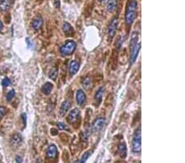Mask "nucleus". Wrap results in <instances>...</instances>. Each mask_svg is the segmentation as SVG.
Instances as JSON below:
<instances>
[{
  "label": "nucleus",
  "mask_w": 185,
  "mask_h": 163,
  "mask_svg": "<svg viewBox=\"0 0 185 163\" xmlns=\"http://www.w3.org/2000/svg\"><path fill=\"white\" fill-rule=\"evenodd\" d=\"M100 2H103V1H105V0H99Z\"/></svg>",
  "instance_id": "7c9ffc66"
},
{
  "label": "nucleus",
  "mask_w": 185,
  "mask_h": 163,
  "mask_svg": "<svg viewBox=\"0 0 185 163\" xmlns=\"http://www.w3.org/2000/svg\"><path fill=\"white\" fill-rule=\"evenodd\" d=\"M80 115V110H78V108H75L73 109L69 112L68 115V118L67 120L69 123H74L75 121L77 120L78 117Z\"/></svg>",
  "instance_id": "423d86ee"
},
{
  "label": "nucleus",
  "mask_w": 185,
  "mask_h": 163,
  "mask_svg": "<svg viewBox=\"0 0 185 163\" xmlns=\"http://www.w3.org/2000/svg\"><path fill=\"white\" fill-rule=\"evenodd\" d=\"M43 25V19L40 17H37L32 22V27L35 30H39Z\"/></svg>",
  "instance_id": "4468645a"
},
{
  "label": "nucleus",
  "mask_w": 185,
  "mask_h": 163,
  "mask_svg": "<svg viewBox=\"0 0 185 163\" xmlns=\"http://www.w3.org/2000/svg\"><path fill=\"white\" fill-rule=\"evenodd\" d=\"M70 107H71V103H70L68 100H64L62 105H61V107H60L59 113L61 115V116H63L69 110Z\"/></svg>",
  "instance_id": "9b49d317"
},
{
  "label": "nucleus",
  "mask_w": 185,
  "mask_h": 163,
  "mask_svg": "<svg viewBox=\"0 0 185 163\" xmlns=\"http://www.w3.org/2000/svg\"><path fill=\"white\" fill-rule=\"evenodd\" d=\"M140 48H141V44L138 42V33L134 31L132 34L131 43H130V60H129L130 66L132 65L137 60Z\"/></svg>",
  "instance_id": "f257e3e1"
},
{
  "label": "nucleus",
  "mask_w": 185,
  "mask_h": 163,
  "mask_svg": "<svg viewBox=\"0 0 185 163\" xmlns=\"http://www.w3.org/2000/svg\"><path fill=\"white\" fill-rule=\"evenodd\" d=\"M91 152H86V153H84L82 155V158L80 159V161H78V162H77L75 163H86V160L89 158V156H91Z\"/></svg>",
  "instance_id": "4be33fe9"
},
{
  "label": "nucleus",
  "mask_w": 185,
  "mask_h": 163,
  "mask_svg": "<svg viewBox=\"0 0 185 163\" xmlns=\"http://www.w3.org/2000/svg\"><path fill=\"white\" fill-rule=\"evenodd\" d=\"M118 19L117 18H114L110 23H109V28H108V33L110 37H114L116 33V31H117V27H118Z\"/></svg>",
  "instance_id": "39448f33"
},
{
  "label": "nucleus",
  "mask_w": 185,
  "mask_h": 163,
  "mask_svg": "<svg viewBox=\"0 0 185 163\" xmlns=\"http://www.w3.org/2000/svg\"><path fill=\"white\" fill-rule=\"evenodd\" d=\"M119 153L120 156L123 157V158H125L126 156H127V146H126V143L124 142L119 143Z\"/></svg>",
  "instance_id": "ddd939ff"
},
{
  "label": "nucleus",
  "mask_w": 185,
  "mask_h": 163,
  "mask_svg": "<svg viewBox=\"0 0 185 163\" xmlns=\"http://www.w3.org/2000/svg\"><path fill=\"white\" fill-rule=\"evenodd\" d=\"M63 30L64 31V33L67 34V35H69V34L73 32V27L68 22H64L63 25Z\"/></svg>",
  "instance_id": "6ab92c4d"
},
{
  "label": "nucleus",
  "mask_w": 185,
  "mask_h": 163,
  "mask_svg": "<svg viewBox=\"0 0 185 163\" xmlns=\"http://www.w3.org/2000/svg\"><path fill=\"white\" fill-rule=\"evenodd\" d=\"M80 68V63L77 61V60H73L70 62L69 64V73L71 76H73L75 75L78 70H79Z\"/></svg>",
  "instance_id": "6e6552de"
},
{
  "label": "nucleus",
  "mask_w": 185,
  "mask_h": 163,
  "mask_svg": "<svg viewBox=\"0 0 185 163\" xmlns=\"http://www.w3.org/2000/svg\"><path fill=\"white\" fill-rule=\"evenodd\" d=\"M142 133H141V129L139 128L138 130H136L134 136L132 138V150L134 153H140L142 150Z\"/></svg>",
  "instance_id": "7ed1b4c3"
},
{
  "label": "nucleus",
  "mask_w": 185,
  "mask_h": 163,
  "mask_svg": "<svg viewBox=\"0 0 185 163\" xmlns=\"http://www.w3.org/2000/svg\"><path fill=\"white\" fill-rule=\"evenodd\" d=\"M16 162L17 163H22V157L20 156H17V157H16Z\"/></svg>",
  "instance_id": "bb28decb"
},
{
  "label": "nucleus",
  "mask_w": 185,
  "mask_h": 163,
  "mask_svg": "<svg viewBox=\"0 0 185 163\" xmlns=\"http://www.w3.org/2000/svg\"><path fill=\"white\" fill-rule=\"evenodd\" d=\"M117 6V0H109L107 3V9L109 12H113L115 10Z\"/></svg>",
  "instance_id": "a211bd4d"
},
{
  "label": "nucleus",
  "mask_w": 185,
  "mask_h": 163,
  "mask_svg": "<svg viewBox=\"0 0 185 163\" xmlns=\"http://www.w3.org/2000/svg\"><path fill=\"white\" fill-rule=\"evenodd\" d=\"M53 4H54V6L57 7V8H59V7H60V4H59V0H53Z\"/></svg>",
  "instance_id": "c85d7f7f"
},
{
  "label": "nucleus",
  "mask_w": 185,
  "mask_h": 163,
  "mask_svg": "<svg viewBox=\"0 0 185 163\" xmlns=\"http://www.w3.org/2000/svg\"><path fill=\"white\" fill-rule=\"evenodd\" d=\"M76 100H77V103L78 104L79 106H82L85 100H86V95L84 93V92L82 90H78L76 94Z\"/></svg>",
  "instance_id": "9d476101"
},
{
  "label": "nucleus",
  "mask_w": 185,
  "mask_h": 163,
  "mask_svg": "<svg viewBox=\"0 0 185 163\" xmlns=\"http://www.w3.org/2000/svg\"><path fill=\"white\" fill-rule=\"evenodd\" d=\"M15 96V91L14 90H11L10 92H8V93L7 94V101H11L13 100V98Z\"/></svg>",
  "instance_id": "5701e85b"
},
{
  "label": "nucleus",
  "mask_w": 185,
  "mask_h": 163,
  "mask_svg": "<svg viewBox=\"0 0 185 163\" xmlns=\"http://www.w3.org/2000/svg\"><path fill=\"white\" fill-rule=\"evenodd\" d=\"M6 114V108L4 106H0V119H2Z\"/></svg>",
  "instance_id": "393cba45"
},
{
  "label": "nucleus",
  "mask_w": 185,
  "mask_h": 163,
  "mask_svg": "<svg viewBox=\"0 0 185 163\" xmlns=\"http://www.w3.org/2000/svg\"><path fill=\"white\" fill-rule=\"evenodd\" d=\"M22 137L21 136L20 134H18V133H15L13 136L12 137V138H11V143L14 147L19 146L22 143Z\"/></svg>",
  "instance_id": "f8f14e48"
},
{
  "label": "nucleus",
  "mask_w": 185,
  "mask_h": 163,
  "mask_svg": "<svg viewBox=\"0 0 185 163\" xmlns=\"http://www.w3.org/2000/svg\"><path fill=\"white\" fill-rule=\"evenodd\" d=\"M22 119H23L24 126H26V124H27V115H26V114H22Z\"/></svg>",
  "instance_id": "cd10ccee"
},
{
  "label": "nucleus",
  "mask_w": 185,
  "mask_h": 163,
  "mask_svg": "<svg viewBox=\"0 0 185 163\" xmlns=\"http://www.w3.org/2000/svg\"><path fill=\"white\" fill-rule=\"evenodd\" d=\"M10 84H11L10 79H9V78H7V77L4 78V79L3 80V82H2V85H3V87H8Z\"/></svg>",
  "instance_id": "b1692460"
},
{
  "label": "nucleus",
  "mask_w": 185,
  "mask_h": 163,
  "mask_svg": "<svg viewBox=\"0 0 185 163\" xmlns=\"http://www.w3.org/2000/svg\"><path fill=\"white\" fill-rule=\"evenodd\" d=\"M50 79H52L53 81H55L57 79V77H58V68H53L52 70L50 71V74H49Z\"/></svg>",
  "instance_id": "aec40b11"
},
{
  "label": "nucleus",
  "mask_w": 185,
  "mask_h": 163,
  "mask_svg": "<svg viewBox=\"0 0 185 163\" xmlns=\"http://www.w3.org/2000/svg\"><path fill=\"white\" fill-rule=\"evenodd\" d=\"M3 27H4V25H3V22L0 21V31L3 30Z\"/></svg>",
  "instance_id": "c756f323"
},
{
  "label": "nucleus",
  "mask_w": 185,
  "mask_h": 163,
  "mask_svg": "<svg viewBox=\"0 0 185 163\" xmlns=\"http://www.w3.org/2000/svg\"><path fill=\"white\" fill-rule=\"evenodd\" d=\"M77 47V44L75 41L73 40H68L66 43L63 45V46H61L60 48V53L63 56H67V55H70L75 51Z\"/></svg>",
  "instance_id": "20e7f679"
},
{
  "label": "nucleus",
  "mask_w": 185,
  "mask_h": 163,
  "mask_svg": "<svg viewBox=\"0 0 185 163\" xmlns=\"http://www.w3.org/2000/svg\"><path fill=\"white\" fill-rule=\"evenodd\" d=\"M46 155L49 158H51V159H53L55 158L58 155V149H57V147L55 145H50L48 149H47L46 152Z\"/></svg>",
  "instance_id": "1a4fd4ad"
},
{
  "label": "nucleus",
  "mask_w": 185,
  "mask_h": 163,
  "mask_svg": "<svg viewBox=\"0 0 185 163\" xmlns=\"http://www.w3.org/2000/svg\"><path fill=\"white\" fill-rule=\"evenodd\" d=\"M53 84L51 83H45L43 85V87H42V88H41V90H42V92H43L44 94H45V95H49V94L51 92V91H52V89H53Z\"/></svg>",
  "instance_id": "2eb2a0df"
},
{
  "label": "nucleus",
  "mask_w": 185,
  "mask_h": 163,
  "mask_svg": "<svg viewBox=\"0 0 185 163\" xmlns=\"http://www.w3.org/2000/svg\"><path fill=\"white\" fill-rule=\"evenodd\" d=\"M104 124H105V119L104 118L100 117L98 119H96L94 124H93L92 130L94 132H99L104 126Z\"/></svg>",
  "instance_id": "0eeeda50"
},
{
  "label": "nucleus",
  "mask_w": 185,
  "mask_h": 163,
  "mask_svg": "<svg viewBox=\"0 0 185 163\" xmlns=\"http://www.w3.org/2000/svg\"><path fill=\"white\" fill-rule=\"evenodd\" d=\"M103 94H104V87H100V89L96 92V96H95V100L97 103H100V101L102 100Z\"/></svg>",
  "instance_id": "f3484780"
},
{
  "label": "nucleus",
  "mask_w": 185,
  "mask_h": 163,
  "mask_svg": "<svg viewBox=\"0 0 185 163\" xmlns=\"http://www.w3.org/2000/svg\"><path fill=\"white\" fill-rule=\"evenodd\" d=\"M58 127H59V130H68V127L67 126L66 124H63V123H59L58 124Z\"/></svg>",
  "instance_id": "a878e982"
},
{
  "label": "nucleus",
  "mask_w": 185,
  "mask_h": 163,
  "mask_svg": "<svg viewBox=\"0 0 185 163\" xmlns=\"http://www.w3.org/2000/svg\"><path fill=\"white\" fill-rule=\"evenodd\" d=\"M11 0H1L0 1V9L1 11H7L11 6Z\"/></svg>",
  "instance_id": "dca6fc26"
},
{
  "label": "nucleus",
  "mask_w": 185,
  "mask_h": 163,
  "mask_svg": "<svg viewBox=\"0 0 185 163\" xmlns=\"http://www.w3.org/2000/svg\"><path fill=\"white\" fill-rule=\"evenodd\" d=\"M91 85V78L90 77H87L85 79L83 80L82 82V87L86 89H88L90 87V86Z\"/></svg>",
  "instance_id": "412c9836"
},
{
  "label": "nucleus",
  "mask_w": 185,
  "mask_h": 163,
  "mask_svg": "<svg viewBox=\"0 0 185 163\" xmlns=\"http://www.w3.org/2000/svg\"><path fill=\"white\" fill-rule=\"evenodd\" d=\"M137 3L136 0H132L129 3V6L127 7V11H126L125 14V21L126 23L128 25H131V24L134 22V20L137 17Z\"/></svg>",
  "instance_id": "f03ea898"
}]
</instances>
